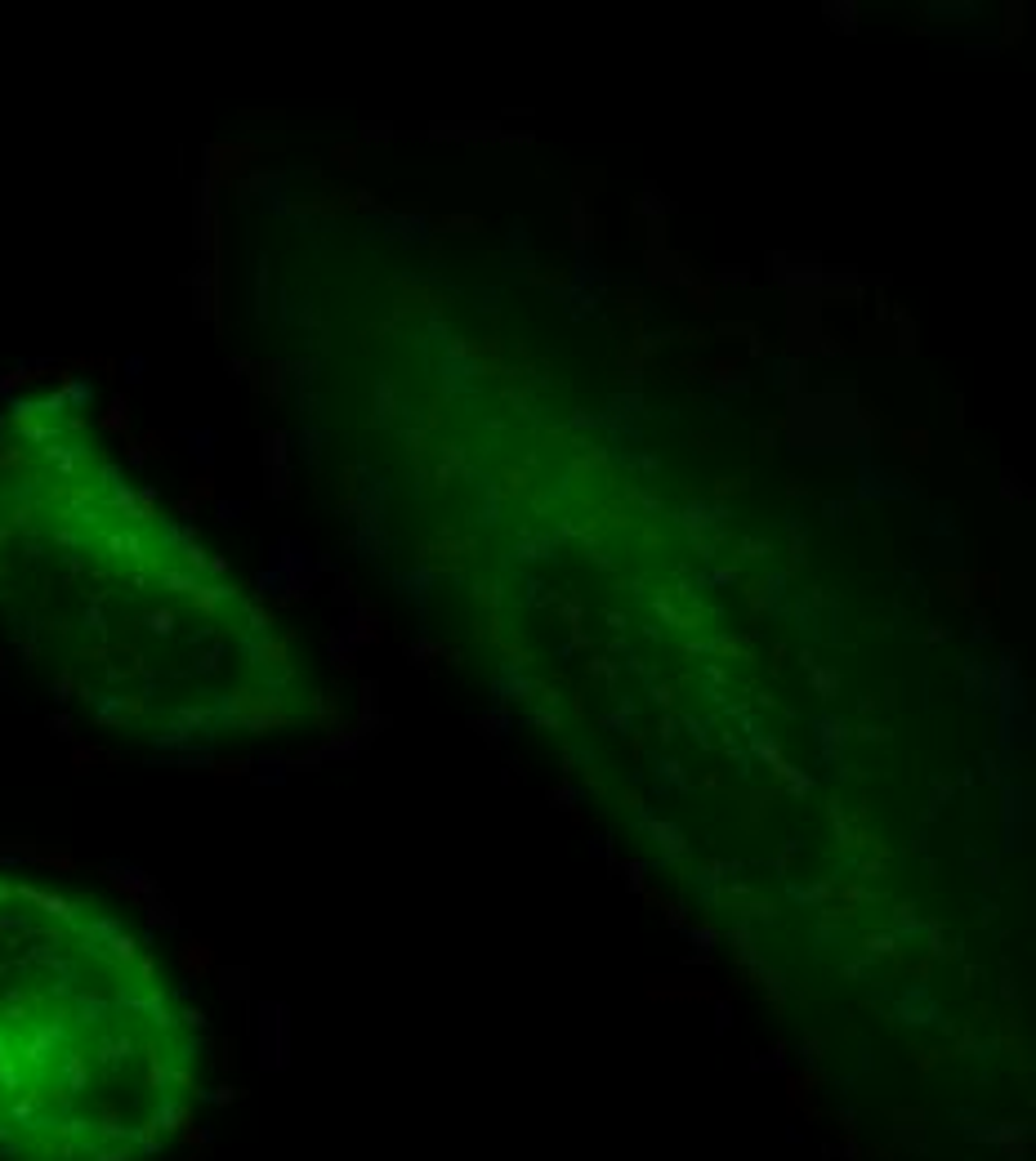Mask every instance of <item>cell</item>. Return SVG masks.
Returning <instances> with one entry per match:
<instances>
[{"label":"cell","mask_w":1036,"mask_h":1161,"mask_svg":"<svg viewBox=\"0 0 1036 1161\" xmlns=\"http://www.w3.org/2000/svg\"><path fill=\"white\" fill-rule=\"evenodd\" d=\"M0 622L54 692L117 733L215 746L281 715V662L81 425H0Z\"/></svg>","instance_id":"6da1fadb"},{"label":"cell","mask_w":1036,"mask_h":1161,"mask_svg":"<svg viewBox=\"0 0 1036 1161\" xmlns=\"http://www.w3.org/2000/svg\"><path fill=\"white\" fill-rule=\"evenodd\" d=\"M201 1085L197 1009L143 933L0 867V1161H161Z\"/></svg>","instance_id":"7a4b0ae2"}]
</instances>
